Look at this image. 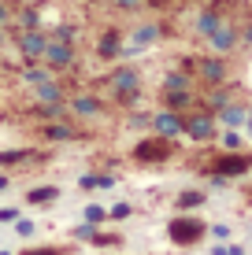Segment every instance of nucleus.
<instances>
[{
    "label": "nucleus",
    "mask_w": 252,
    "mask_h": 255,
    "mask_svg": "<svg viewBox=\"0 0 252 255\" xmlns=\"http://www.w3.org/2000/svg\"><path fill=\"white\" fill-rule=\"evenodd\" d=\"M33 115L45 119V122H56V119H67V104H33Z\"/></svg>",
    "instance_id": "b1692460"
},
{
    "label": "nucleus",
    "mask_w": 252,
    "mask_h": 255,
    "mask_svg": "<svg viewBox=\"0 0 252 255\" xmlns=\"http://www.w3.org/2000/svg\"><path fill=\"white\" fill-rule=\"evenodd\" d=\"M85 222H89V226H100V222H108V207H100V204H89V207H85Z\"/></svg>",
    "instance_id": "7c9ffc66"
},
{
    "label": "nucleus",
    "mask_w": 252,
    "mask_h": 255,
    "mask_svg": "<svg viewBox=\"0 0 252 255\" xmlns=\"http://www.w3.org/2000/svg\"><path fill=\"white\" fill-rule=\"evenodd\" d=\"M160 89H178V93H197V78L189 74V70H182V67H175V70H167L163 74V85Z\"/></svg>",
    "instance_id": "f3484780"
},
{
    "label": "nucleus",
    "mask_w": 252,
    "mask_h": 255,
    "mask_svg": "<svg viewBox=\"0 0 252 255\" xmlns=\"http://www.w3.org/2000/svg\"><path fill=\"white\" fill-rule=\"evenodd\" d=\"M208 237V222L201 215H189V211H182L167 222V241L175 244V248H197Z\"/></svg>",
    "instance_id": "f03ea898"
},
{
    "label": "nucleus",
    "mask_w": 252,
    "mask_h": 255,
    "mask_svg": "<svg viewBox=\"0 0 252 255\" xmlns=\"http://www.w3.org/2000/svg\"><path fill=\"white\" fill-rule=\"evenodd\" d=\"M4 189H11V178H7V174H0V192Z\"/></svg>",
    "instance_id": "4c0bfd02"
},
{
    "label": "nucleus",
    "mask_w": 252,
    "mask_h": 255,
    "mask_svg": "<svg viewBox=\"0 0 252 255\" xmlns=\"http://www.w3.org/2000/svg\"><path fill=\"white\" fill-rule=\"evenodd\" d=\"M7 45V26H0V48Z\"/></svg>",
    "instance_id": "58836bf2"
},
{
    "label": "nucleus",
    "mask_w": 252,
    "mask_h": 255,
    "mask_svg": "<svg viewBox=\"0 0 252 255\" xmlns=\"http://www.w3.org/2000/svg\"><path fill=\"white\" fill-rule=\"evenodd\" d=\"M204 170L212 178H241L252 170V155H238V152H219L215 159L204 163Z\"/></svg>",
    "instance_id": "0eeeda50"
},
{
    "label": "nucleus",
    "mask_w": 252,
    "mask_h": 255,
    "mask_svg": "<svg viewBox=\"0 0 252 255\" xmlns=\"http://www.w3.org/2000/svg\"><path fill=\"white\" fill-rule=\"evenodd\" d=\"M152 4H167V0H152Z\"/></svg>",
    "instance_id": "c03bdc74"
},
{
    "label": "nucleus",
    "mask_w": 252,
    "mask_h": 255,
    "mask_svg": "<svg viewBox=\"0 0 252 255\" xmlns=\"http://www.w3.org/2000/svg\"><path fill=\"white\" fill-rule=\"evenodd\" d=\"M48 37H56V41H63V45H78V41H82V30H78V26H71V22H59L56 30L48 33Z\"/></svg>",
    "instance_id": "a878e982"
},
{
    "label": "nucleus",
    "mask_w": 252,
    "mask_h": 255,
    "mask_svg": "<svg viewBox=\"0 0 252 255\" xmlns=\"http://www.w3.org/2000/svg\"><path fill=\"white\" fill-rule=\"evenodd\" d=\"M0 222H19V207H0Z\"/></svg>",
    "instance_id": "c9c22d12"
},
{
    "label": "nucleus",
    "mask_w": 252,
    "mask_h": 255,
    "mask_svg": "<svg viewBox=\"0 0 252 255\" xmlns=\"http://www.w3.org/2000/svg\"><path fill=\"white\" fill-rule=\"evenodd\" d=\"M230 100H234V93L227 89V85H212V93L204 96V108H208V111L215 115V111H219V108H227Z\"/></svg>",
    "instance_id": "4be33fe9"
},
{
    "label": "nucleus",
    "mask_w": 252,
    "mask_h": 255,
    "mask_svg": "<svg viewBox=\"0 0 252 255\" xmlns=\"http://www.w3.org/2000/svg\"><path fill=\"white\" fill-rule=\"evenodd\" d=\"M149 126L156 129V137H167V140H178L182 137V111H156Z\"/></svg>",
    "instance_id": "f8f14e48"
},
{
    "label": "nucleus",
    "mask_w": 252,
    "mask_h": 255,
    "mask_svg": "<svg viewBox=\"0 0 252 255\" xmlns=\"http://www.w3.org/2000/svg\"><path fill=\"white\" fill-rule=\"evenodd\" d=\"M11 22L19 30H41V11L33 4H19V11H11Z\"/></svg>",
    "instance_id": "aec40b11"
},
{
    "label": "nucleus",
    "mask_w": 252,
    "mask_h": 255,
    "mask_svg": "<svg viewBox=\"0 0 252 255\" xmlns=\"http://www.w3.org/2000/svg\"><path fill=\"white\" fill-rule=\"evenodd\" d=\"M33 152H26V148H11V152H0V166H19L26 163Z\"/></svg>",
    "instance_id": "cd10ccee"
},
{
    "label": "nucleus",
    "mask_w": 252,
    "mask_h": 255,
    "mask_svg": "<svg viewBox=\"0 0 252 255\" xmlns=\"http://www.w3.org/2000/svg\"><path fill=\"white\" fill-rule=\"evenodd\" d=\"M19 255H67V248H52V244H30Z\"/></svg>",
    "instance_id": "2f4dec72"
},
{
    "label": "nucleus",
    "mask_w": 252,
    "mask_h": 255,
    "mask_svg": "<svg viewBox=\"0 0 252 255\" xmlns=\"http://www.w3.org/2000/svg\"><path fill=\"white\" fill-rule=\"evenodd\" d=\"M97 56L100 59H119L123 56V30H104L97 41Z\"/></svg>",
    "instance_id": "4468645a"
},
{
    "label": "nucleus",
    "mask_w": 252,
    "mask_h": 255,
    "mask_svg": "<svg viewBox=\"0 0 252 255\" xmlns=\"http://www.w3.org/2000/svg\"><path fill=\"white\" fill-rule=\"evenodd\" d=\"M241 41H249V45H252V26H245V33H241Z\"/></svg>",
    "instance_id": "ea45409f"
},
{
    "label": "nucleus",
    "mask_w": 252,
    "mask_h": 255,
    "mask_svg": "<svg viewBox=\"0 0 252 255\" xmlns=\"http://www.w3.org/2000/svg\"><path fill=\"white\" fill-rule=\"evenodd\" d=\"M130 215H134V207H130V204H115V207H108V218H111V222H123V218H130Z\"/></svg>",
    "instance_id": "473e14b6"
},
{
    "label": "nucleus",
    "mask_w": 252,
    "mask_h": 255,
    "mask_svg": "<svg viewBox=\"0 0 252 255\" xmlns=\"http://www.w3.org/2000/svg\"><path fill=\"white\" fill-rule=\"evenodd\" d=\"M160 104L167 111H189L197 108V93H178V89H160Z\"/></svg>",
    "instance_id": "dca6fc26"
},
{
    "label": "nucleus",
    "mask_w": 252,
    "mask_h": 255,
    "mask_svg": "<svg viewBox=\"0 0 252 255\" xmlns=\"http://www.w3.org/2000/svg\"><path fill=\"white\" fill-rule=\"evenodd\" d=\"M0 26H11V4L0 0Z\"/></svg>",
    "instance_id": "e433bc0d"
},
{
    "label": "nucleus",
    "mask_w": 252,
    "mask_h": 255,
    "mask_svg": "<svg viewBox=\"0 0 252 255\" xmlns=\"http://www.w3.org/2000/svg\"><path fill=\"white\" fill-rule=\"evenodd\" d=\"M41 63H45L52 74H63V70H74L78 67V45H63V41L48 37L45 52H41Z\"/></svg>",
    "instance_id": "423d86ee"
},
{
    "label": "nucleus",
    "mask_w": 252,
    "mask_h": 255,
    "mask_svg": "<svg viewBox=\"0 0 252 255\" xmlns=\"http://www.w3.org/2000/svg\"><path fill=\"white\" fill-rule=\"evenodd\" d=\"M56 200H59V189H56V185H37V189L26 192V204H30V207H37V204H56Z\"/></svg>",
    "instance_id": "5701e85b"
},
{
    "label": "nucleus",
    "mask_w": 252,
    "mask_h": 255,
    "mask_svg": "<svg viewBox=\"0 0 252 255\" xmlns=\"http://www.w3.org/2000/svg\"><path fill=\"white\" fill-rule=\"evenodd\" d=\"M149 122H152V115H145V111H134V115L126 119V126H134V129H137V126H149Z\"/></svg>",
    "instance_id": "72a5a7b5"
},
{
    "label": "nucleus",
    "mask_w": 252,
    "mask_h": 255,
    "mask_svg": "<svg viewBox=\"0 0 252 255\" xmlns=\"http://www.w3.org/2000/svg\"><path fill=\"white\" fill-rule=\"evenodd\" d=\"M238 144H241V137L234 133V129H227V133H223V148H227V152H234Z\"/></svg>",
    "instance_id": "f704fd0d"
},
{
    "label": "nucleus",
    "mask_w": 252,
    "mask_h": 255,
    "mask_svg": "<svg viewBox=\"0 0 252 255\" xmlns=\"http://www.w3.org/2000/svg\"><path fill=\"white\" fill-rule=\"evenodd\" d=\"M89 244H97V248H123V233L93 230V233H89Z\"/></svg>",
    "instance_id": "393cba45"
},
{
    "label": "nucleus",
    "mask_w": 252,
    "mask_h": 255,
    "mask_svg": "<svg viewBox=\"0 0 252 255\" xmlns=\"http://www.w3.org/2000/svg\"><path fill=\"white\" fill-rule=\"evenodd\" d=\"M145 4H149V0H111V7H115V11H123V15H137Z\"/></svg>",
    "instance_id": "c756f323"
},
{
    "label": "nucleus",
    "mask_w": 252,
    "mask_h": 255,
    "mask_svg": "<svg viewBox=\"0 0 252 255\" xmlns=\"http://www.w3.org/2000/svg\"><path fill=\"white\" fill-rule=\"evenodd\" d=\"M48 78H56V74H52L45 63H26V67L19 70V82L30 85V89H33V85H41V82H48Z\"/></svg>",
    "instance_id": "412c9836"
},
{
    "label": "nucleus",
    "mask_w": 252,
    "mask_h": 255,
    "mask_svg": "<svg viewBox=\"0 0 252 255\" xmlns=\"http://www.w3.org/2000/svg\"><path fill=\"white\" fill-rule=\"evenodd\" d=\"M15 52H19L22 63H41V52L48 45V33L45 30H15Z\"/></svg>",
    "instance_id": "1a4fd4ad"
},
{
    "label": "nucleus",
    "mask_w": 252,
    "mask_h": 255,
    "mask_svg": "<svg viewBox=\"0 0 252 255\" xmlns=\"http://www.w3.org/2000/svg\"><path fill=\"white\" fill-rule=\"evenodd\" d=\"M63 104H67V119H78V122H89V119L104 115V100L97 93H74Z\"/></svg>",
    "instance_id": "9d476101"
},
{
    "label": "nucleus",
    "mask_w": 252,
    "mask_h": 255,
    "mask_svg": "<svg viewBox=\"0 0 252 255\" xmlns=\"http://www.w3.org/2000/svg\"><path fill=\"white\" fill-rule=\"evenodd\" d=\"M219 19H223V7L219 4L201 7V11H197V22H193V33H197V37H208V33L219 26Z\"/></svg>",
    "instance_id": "a211bd4d"
},
{
    "label": "nucleus",
    "mask_w": 252,
    "mask_h": 255,
    "mask_svg": "<svg viewBox=\"0 0 252 255\" xmlns=\"http://www.w3.org/2000/svg\"><path fill=\"white\" fill-rule=\"evenodd\" d=\"M245 126H249V129H252V108H249V111H245Z\"/></svg>",
    "instance_id": "a19ab883"
},
{
    "label": "nucleus",
    "mask_w": 252,
    "mask_h": 255,
    "mask_svg": "<svg viewBox=\"0 0 252 255\" xmlns=\"http://www.w3.org/2000/svg\"><path fill=\"white\" fill-rule=\"evenodd\" d=\"M204 200H208V196H204L201 189H186V192L178 196V207H182V211H193V207H201Z\"/></svg>",
    "instance_id": "bb28decb"
},
{
    "label": "nucleus",
    "mask_w": 252,
    "mask_h": 255,
    "mask_svg": "<svg viewBox=\"0 0 252 255\" xmlns=\"http://www.w3.org/2000/svg\"><path fill=\"white\" fill-rule=\"evenodd\" d=\"M245 200H249V204H252V185H249V189H245Z\"/></svg>",
    "instance_id": "37998d69"
},
{
    "label": "nucleus",
    "mask_w": 252,
    "mask_h": 255,
    "mask_svg": "<svg viewBox=\"0 0 252 255\" xmlns=\"http://www.w3.org/2000/svg\"><path fill=\"white\" fill-rule=\"evenodd\" d=\"M82 126H74V122L67 119H56V122H45L41 126V140H48V144H67V140H82Z\"/></svg>",
    "instance_id": "9b49d317"
},
{
    "label": "nucleus",
    "mask_w": 252,
    "mask_h": 255,
    "mask_svg": "<svg viewBox=\"0 0 252 255\" xmlns=\"http://www.w3.org/2000/svg\"><path fill=\"white\" fill-rule=\"evenodd\" d=\"M245 104L241 100H230L227 108H219L215 111V122H219V126H227V129H238V126H245Z\"/></svg>",
    "instance_id": "2eb2a0df"
},
{
    "label": "nucleus",
    "mask_w": 252,
    "mask_h": 255,
    "mask_svg": "<svg viewBox=\"0 0 252 255\" xmlns=\"http://www.w3.org/2000/svg\"><path fill=\"white\" fill-rule=\"evenodd\" d=\"M193 78L201 85H227V78H230V56H197L193 59Z\"/></svg>",
    "instance_id": "39448f33"
},
{
    "label": "nucleus",
    "mask_w": 252,
    "mask_h": 255,
    "mask_svg": "<svg viewBox=\"0 0 252 255\" xmlns=\"http://www.w3.org/2000/svg\"><path fill=\"white\" fill-rule=\"evenodd\" d=\"M104 89L115 104H123V108H134L137 100H141V70L137 67H111L108 78H104Z\"/></svg>",
    "instance_id": "f257e3e1"
},
{
    "label": "nucleus",
    "mask_w": 252,
    "mask_h": 255,
    "mask_svg": "<svg viewBox=\"0 0 252 255\" xmlns=\"http://www.w3.org/2000/svg\"><path fill=\"white\" fill-rule=\"evenodd\" d=\"M33 100L37 104H59V100H67V93H63V85H59L56 78H48V82L33 85Z\"/></svg>",
    "instance_id": "6ab92c4d"
},
{
    "label": "nucleus",
    "mask_w": 252,
    "mask_h": 255,
    "mask_svg": "<svg viewBox=\"0 0 252 255\" xmlns=\"http://www.w3.org/2000/svg\"><path fill=\"white\" fill-rule=\"evenodd\" d=\"M175 152H178L175 140H167V137H145V140H137V144H134L130 159L141 163V166H156V163L175 159Z\"/></svg>",
    "instance_id": "20e7f679"
},
{
    "label": "nucleus",
    "mask_w": 252,
    "mask_h": 255,
    "mask_svg": "<svg viewBox=\"0 0 252 255\" xmlns=\"http://www.w3.org/2000/svg\"><path fill=\"white\" fill-rule=\"evenodd\" d=\"M160 37H163V26H160V22H141L134 33H130V41L123 45V52H141V48L156 45Z\"/></svg>",
    "instance_id": "ddd939ff"
},
{
    "label": "nucleus",
    "mask_w": 252,
    "mask_h": 255,
    "mask_svg": "<svg viewBox=\"0 0 252 255\" xmlns=\"http://www.w3.org/2000/svg\"><path fill=\"white\" fill-rule=\"evenodd\" d=\"M204 41H208V48H212L215 56H234V52L241 48V30H238V26H234V22L227 19V15H223V19H219V26H215V30L208 33Z\"/></svg>",
    "instance_id": "6e6552de"
},
{
    "label": "nucleus",
    "mask_w": 252,
    "mask_h": 255,
    "mask_svg": "<svg viewBox=\"0 0 252 255\" xmlns=\"http://www.w3.org/2000/svg\"><path fill=\"white\" fill-rule=\"evenodd\" d=\"M182 133L189 140H197V144H212L215 137H219V122L208 108H189L182 111Z\"/></svg>",
    "instance_id": "7ed1b4c3"
},
{
    "label": "nucleus",
    "mask_w": 252,
    "mask_h": 255,
    "mask_svg": "<svg viewBox=\"0 0 252 255\" xmlns=\"http://www.w3.org/2000/svg\"><path fill=\"white\" fill-rule=\"evenodd\" d=\"M111 185H115L111 174H89V178H82V189H111Z\"/></svg>",
    "instance_id": "c85d7f7f"
},
{
    "label": "nucleus",
    "mask_w": 252,
    "mask_h": 255,
    "mask_svg": "<svg viewBox=\"0 0 252 255\" xmlns=\"http://www.w3.org/2000/svg\"><path fill=\"white\" fill-rule=\"evenodd\" d=\"M7 4H15V7H19V4H33V0H7Z\"/></svg>",
    "instance_id": "79ce46f5"
}]
</instances>
